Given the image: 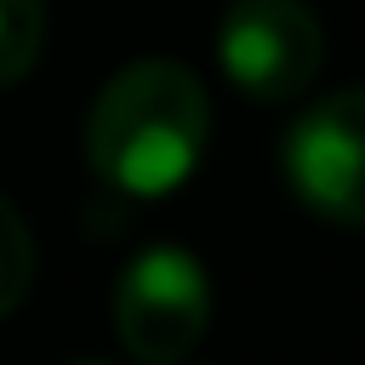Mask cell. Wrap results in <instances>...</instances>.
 <instances>
[{
  "label": "cell",
  "mask_w": 365,
  "mask_h": 365,
  "mask_svg": "<svg viewBox=\"0 0 365 365\" xmlns=\"http://www.w3.org/2000/svg\"><path fill=\"white\" fill-rule=\"evenodd\" d=\"M291 194L342 228H365V91L319 97L279 143Z\"/></svg>",
  "instance_id": "cell-4"
},
{
  "label": "cell",
  "mask_w": 365,
  "mask_h": 365,
  "mask_svg": "<svg viewBox=\"0 0 365 365\" xmlns=\"http://www.w3.org/2000/svg\"><path fill=\"white\" fill-rule=\"evenodd\" d=\"M222 74L257 103H291L319 80L325 29L302 0H228L217 23Z\"/></svg>",
  "instance_id": "cell-3"
},
{
  "label": "cell",
  "mask_w": 365,
  "mask_h": 365,
  "mask_svg": "<svg viewBox=\"0 0 365 365\" xmlns=\"http://www.w3.org/2000/svg\"><path fill=\"white\" fill-rule=\"evenodd\" d=\"M29 279H34V240L17 205L0 194V319L29 297Z\"/></svg>",
  "instance_id": "cell-6"
},
{
  "label": "cell",
  "mask_w": 365,
  "mask_h": 365,
  "mask_svg": "<svg viewBox=\"0 0 365 365\" xmlns=\"http://www.w3.org/2000/svg\"><path fill=\"white\" fill-rule=\"evenodd\" d=\"M211 325L205 268L182 245H148L120 268L114 331L137 365H177Z\"/></svg>",
  "instance_id": "cell-2"
},
{
  "label": "cell",
  "mask_w": 365,
  "mask_h": 365,
  "mask_svg": "<svg viewBox=\"0 0 365 365\" xmlns=\"http://www.w3.org/2000/svg\"><path fill=\"white\" fill-rule=\"evenodd\" d=\"M211 103L205 86L171 63L143 57L103 80L86 114V160L125 200H160L182 188L205 154Z\"/></svg>",
  "instance_id": "cell-1"
},
{
  "label": "cell",
  "mask_w": 365,
  "mask_h": 365,
  "mask_svg": "<svg viewBox=\"0 0 365 365\" xmlns=\"http://www.w3.org/2000/svg\"><path fill=\"white\" fill-rule=\"evenodd\" d=\"M46 46V0H0V86H17Z\"/></svg>",
  "instance_id": "cell-5"
}]
</instances>
